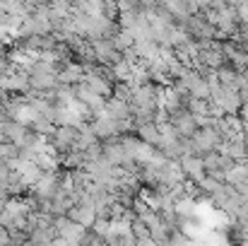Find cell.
<instances>
[{"instance_id":"6da1fadb","label":"cell","mask_w":248,"mask_h":246,"mask_svg":"<svg viewBox=\"0 0 248 246\" xmlns=\"http://www.w3.org/2000/svg\"><path fill=\"white\" fill-rule=\"evenodd\" d=\"M190 143H193L198 157H202V155H207V152H217V150L224 145V140H222L212 128H207V126L198 128V133L190 138Z\"/></svg>"},{"instance_id":"7a4b0ae2","label":"cell","mask_w":248,"mask_h":246,"mask_svg":"<svg viewBox=\"0 0 248 246\" xmlns=\"http://www.w3.org/2000/svg\"><path fill=\"white\" fill-rule=\"evenodd\" d=\"M169 123L173 126V131L178 133V138H186V140H190L195 133H198V123H195V118L186 111V109H178V111H173V114H169Z\"/></svg>"},{"instance_id":"3957f363","label":"cell","mask_w":248,"mask_h":246,"mask_svg":"<svg viewBox=\"0 0 248 246\" xmlns=\"http://www.w3.org/2000/svg\"><path fill=\"white\" fill-rule=\"evenodd\" d=\"M53 227H56V232H58V239L68 242L70 246H80L84 232H87L84 227L75 225L70 217H58V220H53Z\"/></svg>"},{"instance_id":"277c9868","label":"cell","mask_w":248,"mask_h":246,"mask_svg":"<svg viewBox=\"0 0 248 246\" xmlns=\"http://www.w3.org/2000/svg\"><path fill=\"white\" fill-rule=\"evenodd\" d=\"M157 97H159V87L155 82H145V84H138L133 87V106H140V109H157Z\"/></svg>"},{"instance_id":"5b68a950","label":"cell","mask_w":248,"mask_h":246,"mask_svg":"<svg viewBox=\"0 0 248 246\" xmlns=\"http://www.w3.org/2000/svg\"><path fill=\"white\" fill-rule=\"evenodd\" d=\"M186 92L190 94V99H200V101H210V87H207V80L200 78L195 70H186V75L181 78Z\"/></svg>"},{"instance_id":"8992f818","label":"cell","mask_w":248,"mask_h":246,"mask_svg":"<svg viewBox=\"0 0 248 246\" xmlns=\"http://www.w3.org/2000/svg\"><path fill=\"white\" fill-rule=\"evenodd\" d=\"M178 166L186 176V181L190 183H198L202 176H205V166H202V157H195V155H188V157H181Z\"/></svg>"},{"instance_id":"52a82bcc","label":"cell","mask_w":248,"mask_h":246,"mask_svg":"<svg viewBox=\"0 0 248 246\" xmlns=\"http://www.w3.org/2000/svg\"><path fill=\"white\" fill-rule=\"evenodd\" d=\"M82 78H84V70L78 61H70L65 68L58 70V84H70V87H75V84L82 82Z\"/></svg>"},{"instance_id":"ba28073f","label":"cell","mask_w":248,"mask_h":246,"mask_svg":"<svg viewBox=\"0 0 248 246\" xmlns=\"http://www.w3.org/2000/svg\"><path fill=\"white\" fill-rule=\"evenodd\" d=\"M68 217H70L75 225L84 227V230H92L94 222H96V213H94V208H87V205H75V208H70Z\"/></svg>"},{"instance_id":"9c48e42d","label":"cell","mask_w":248,"mask_h":246,"mask_svg":"<svg viewBox=\"0 0 248 246\" xmlns=\"http://www.w3.org/2000/svg\"><path fill=\"white\" fill-rule=\"evenodd\" d=\"M104 116H108V118H113V121H133L130 104H123V101H118V99H106Z\"/></svg>"},{"instance_id":"30bf717a","label":"cell","mask_w":248,"mask_h":246,"mask_svg":"<svg viewBox=\"0 0 248 246\" xmlns=\"http://www.w3.org/2000/svg\"><path fill=\"white\" fill-rule=\"evenodd\" d=\"M135 138H138L140 143L150 145V148H157V143H159V128H157L155 123L138 126V128H135Z\"/></svg>"},{"instance_id":"8fae6325","label":"cell","mask_w":248,"mask_h":246,"mask_svg":"<svg viewBox=\"0 0 248 246\" xmlns=\"http://www.w3.org/2000/svg\"><path fill=\"white\" fill-rule=\"evenodd\" d=\"M224 183L232 186V188H239V186H246L248 183V166L246 164H236L232 171L224 174Z\"/></svg>"},{"instance_id":"7c38bea8","label":"cell","mask_w":248,"mask_h":246,"mask_svg":"<svg viewBox=\"0 0 248 246\" xmlns=\"http://www.w3.org/2000/svg\"><path fill=\"white\" fill-rule=\"evenodd\" d=\"M111 44H113V49L123 56V53H128V51H133V44H135V39H133V34L130 32H118L113 39H111Z\"/></svg>"},{"instance_id":"4fadbf2b","label":"cell","mask_w":248,"mask_h":246,"mask_svg":"<svg viewBox=\"0 0 248 246\" xmlns=\"http://www.w3.org/2000/svg\"><path fill=\"white\" fill-rule=\"evenodd\" d=\"M111 99H118V101H123V104H133V87H130L128 82H118V84H113Z\"/></svg>"},{"instance_id":"5bb4252c","label":"cell","mask_w":248,"mask_h":246,"mask_svg":"<svg viewBox=\"0 0 248 246\" xmlns=\"http://www.w3.org/2000/svg\"><path fill=\"white\" fill-rule=\"evenodd\" d=\"M22 155H19V148L17 145H10V143H2L0 145V162H5L7 166L12 162H17Z\"/></svg>"},{"instance_id":"9a60e30c","label":"cell","mask_w":248,"mask_h":246,"mask_svg":"<svg viewBox=\"0 0 248 246\" xmlns=\"http://www.w3.org/2000/svg\"><path fill=\"white\" fill-rule=\"evenodd\" d=\"M130 234H133L135 239H147V237H150L147 227H145L140 220H133V222H130Z\"/></svg>"},{"instance_id":"2e32d148","label":"cell","mask_w":248,"mask_h":246,"mask_svg":"<svg viewBox=\"0 0 248 246\" xmlns=\"http://www.w3.org/2000/svg\"><path fill=\"white\" fill-rule=\"evenodd\" d=\"M108 220H96L94 222V227H92V232L96 234V237H101V239H106V234H108Z\"/></svg>"},{"instance_id":"e0dca14e","label":"cell","mask_w":248,"mask_h":246,"mask_svg":"<svg viewBox=\"0 0 248 246\" xmlns=\"http://www.w3.org/2000/svg\"><path fill=\"white\" fill-rule=\"evenodd\" d=\"M239 118H241V121H244V123L248 126V104H244V106H241V111H239Z\"/></svg>"},{"instance_id":"ac0fdd59","label":"cell","mask_w":248,"mask_h":246,"mask_svg":"<svg viewBox=\"0 0 248 246\" xmlns=\"http://www.w3.org/2000/svg\"><path fill=\"white\" fill-rule=\"evenodd\" d=\"M135 246H155V244H152V242H150V237H147V239H138V244Z\"/></svg>"},{"instance_id":"d6986e66","label":"cell","mask_w":248,"mask_h":246,"mask_svg":"<svg viewBox=\"0 0 248 246\" xmlns=\"http://www.w3.org/2000/svg\"><path fill=\"white\" fill-rule=\"evenodd\" d=\"M48 246H70V244H68V242H63V239H53Z\"/></svg>"}]
</instances>
